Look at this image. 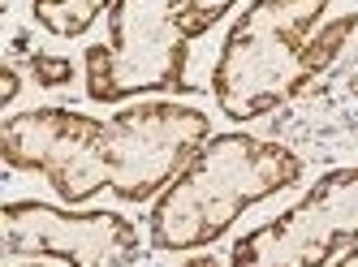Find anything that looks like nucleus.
<instances>
[{
    "label": "nucleus",
    "instance_id": "nucleus-1",
    "mask_svg": "<svg viewBox=\"0 0 358 267\" xmlns=\"http://www.w3.org/2000/svg\"><path fill=\"white\" fill-rule=\"evenodd\" d=\"M212 138L208 113L173 99H143L108 121L43 103L0 125V155L13 173H35L61 203L78 207L113 190L121 203H151Z\"/></svg>",
    "mask_w": 358,
    "mask_h": 267
},
{
    "label": "nucleus",
    "instance_id": "nucleus-2",
    "mask_svg": "<svg viewBox=\"0 0 358 267\" xmlns=\"http://www.w3.org/2000/svg\"><path fill=\"white\" fill-rule=\"evenodd\" d=\"M332 0H250L234 17L212 69V95L229 121H259L298 99L337 61L358 13L324 22Z\"/></svg>",
    "mask_w": 358,
    "mask_h": 267
},
{
    "label": "nucleus",
    "instance_id": "nucleus-3",
    "mask_svg": "<svg viewBox=\"0 0 358 267\" xmlns=\"http://www.w3.org/2000/svg\"><path fill=\"white\" fill-rule=\"evenodd\" d=\"M302 181V159L272 138L212 134L151 203L147 237L156 250H203L220 242L255 203Z\"/></svg>",
    "mask_w": 358,
    "mask_h": 267
},
{
    "label": "nucleus",
    "instance_id": "nucleus-4",
    "mask_svg": "<svg viewBox=\"0 0 358 267\" xmlns=\"http://www.w3.org/2000/svg\"><path fill=\"white\" fill-rule=\"evenodd\" d=\"M238 0H117L108 39L83 57L87 99L121 103L138 95H190V43L203 39Z\"/></svg>",
    "mask_w": 358,
    "mask_h": 267
},
{
    "label": "nucleus",
    "instance_id": "nucleus-5",
    "mask_svg": "<svg viewBox=\"0 0 358 267\" xmlns=\"http://www.w3.org/2000/svg\"><path fill=\"white\" fill-rule=\"evenodd\" d=\"M358 242V164L332 168L289 211L234 242L229 267H324Z\"/></svg>",
    "mask_w": 358,
    "mask_h": 267
},
{
    "label": "nucleus",
    "instance_id": "nucleus-6",
    "mask_svg": "<svg viewBox=\"0 0 358 267\" xmlns=\"http://www.w3.org/2000/svg\"><path fill=\"white\" fill-rule=\"evenodd\" d=\"M5 254L61 259L69 267H130L143 254V237L121 211H78L17 199L5 203Z\"/></svg>",
    "mask_w": 358,
    "mask_h": 267
},
{
    "label": "nucleus",
    "instance_id": "nucleus-7",
    "mask_svg": "<svg viewBox=\"0 0 358 267\" xmlns=\"http://www.w3.org/2000/svg\"><path fill=\"white\" fill-rule=\"evenodd\" d=\"M113 5L117 0H31V17L39 22V31H48L52 39H78L95 26V17Z\"/></svg>",
    "mask_w": 358,
    "mask_h": 267
},
{
    "label": "nucleus",
    "instance_id": "nucleus-8",
    "mask_svg": "<svg viewBox=\"0 0 358 267\" xmlns=\"http://www.w3.org/2000/svg\"><path fill=\"white\" fill-rule=\"evenodd\" d=\"M31 78L39 87H69L73 82V65L65 57H43V52H31Z\"/></svg>",
    "mask_w": 358,
    "mask_h": 267
},
{
    "label": "nucleus",
    "instance_id": "nucleus-9",
    "mask_svg": "<svg viewBox=\"0 0 358 267\" xmlns=\"http://www.w3.org/2000/svg\"><path fill=\"white\" fill-rule=\"evenodd\" d=\"M17 91H22V73H17V65L9 61V65H5V95H0V103H13Z\"/></svg>",
    "mask_w": 358,
    "mask_h": 267
},
{
    "label": "nucleus",
    "instance_id": "nucleus-10",
    "mask_svg": "<svg viewBox=\"0 0 358 267\" xmlns=\"http://www.w3.org/2000/svg\"><path fill=\"white\" fill-rule=\"evenodd\" d=\"M332 267H358V242H354L350 250H341V254H337V263H332Z\"/></svg>",
    "mask_w": 358,
    "mask_h": 267
},
{
    "label": "nucleus",
    "instance_id": "nucleus-11",
    "mask_svg": "<svg viewBox=\"0 0 358 267\" xmlns=\"http://www.w3.org/2000/svg\"><path fill=\"white\" fill-rule=\"evenodd\" d=\"M182 267H220V263H216L212 254H194V259H186Z\"/></svg>",
    "mask_w": 358,
    "mask_h": 267
},
{
    "label": "nucleus",
    "instance_id": "nucleus-12",
    "mask_svg": "<svg viewBox=\"0 0 358 267\" xmlns=\"http://www.w3.org/2000/svg\"><path fill=\"white\" fill-rule=\"evenodd\" d=\"M17 267H43V263H17Z\"/></svg>",
    "mask_w": 358,
    "mask_h": 267
}]
</instances>
